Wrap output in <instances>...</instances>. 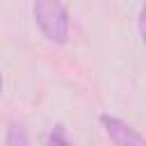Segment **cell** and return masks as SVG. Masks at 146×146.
I'll return each mask as SVG.
<instances>
[{"label": "cell", "instance_id": "6da1fadb", "mask_svg": "<svg viewBox=\"0 0 146 146\" xmlns=\"http://www.w3.org/2000/svg\"><path fill=\"white\" fill-rule=\"evenodd\" d=\"M32 16L39 27V32L50 43H66L68 41V11L62 0H34L32 2Z\"/></svg>", "mask_w": 146, "mask_h": 146}, {"label": "cell", "instance_id": "7a4b0ae2", "mask_svg": "<svg viewBox=\"0 0 146 146\" xmlns=\"http://www.w3.org/2000/svg\"><path fill=\"white\" fill-rule=\"evenodd\" d=\"M100 125L114 146H146V139L130 123L114 114H100Z\"/></svg>", "mask_w": 146, "mask_h": 146}, {"label": "cell", "instance_id": "3957f363", "mask_svg": "<svg viewBox=\"0 0 146 146\" xmlns=\"http://www.w3.org/2000/svg\"><path fill=\"white\" fill-rule=\"evenodd\" d=\"M5 146H30V137L23 123L11 121L7 125V135H5Z\"/></svg>", "mask_w": 146, "mask_h": 146}, {"label": "cell", "instance_id": "277c9868", "mask_svg": "<svg viewBox=\"0 0 146 146\" xmlns=\"http://www.w3.org/2000/svg\"><path fill=\"white\" fill-rule=\"evenodd\" d=\"M46 146H73V144H71L66 130H64L62 125H55V128L48 132V137H46Z\"/></svg>", "mask_w": 146, "mask_h": 146}, {"label": "cell", "instance_id": "5b68a950", "mask_svg": "<svg viewBox=\"0 0 146 146\" xmlns=\"http://www.w3.org/2000/svg\"><path fill=\"white\" fill-rule=\"evenodd\" d=\"M139 34H141V41H144V46H146V7H144L141 14H139Z\"/></svg>", "mask_w": 146, "mask_h": 146}, {"label": "cell", "instance_id": "8992f818", "mask_svg": "<svg viewBox=\"0 0 146 146\" xmlns=\"http://www.w3.org/2000/svg\"><path fill=\"white\" fill-rule=\"evenodd\" d=\"M0 96H2V73H0Z\"/></svg>", "mask_w": 146, "mask_h": 146}, {"label": "cell", "instance_id": "52a82bcc", "mask_svg": "<svg viewBox=\"0 0 146 146\" xmlns=\"http://www.w3.org/2000/svg\"><path fill=\"white\" fill-rule=\"evenodd\" d=\"M144 2H146V0H144Z\"/></svg>", "mask_w": 146, "mask_h": 146}]
</instances>
